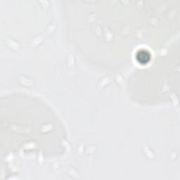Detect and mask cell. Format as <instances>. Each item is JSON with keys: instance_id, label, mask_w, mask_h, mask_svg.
Returning a JSON list of instances; mask_svg holds the SVG:
<instances>
[{"instance_id": "obj_1", "label": "cell", "mask_w": 180, "mask_h": 180, "mask_svg": "<svg viewBox=\"0 0 180 180\" xmlns=\"http://www.w3.org/2000/svg\"><path fill=\"white\" fill-rule=\"evenodd\" d=\"M137 57L139 58V61L140 62H147V61L149 60V58H150V55L148 54L147 51H140L139 52V54L137 55Z\"/></svg>"}]
</instances>
